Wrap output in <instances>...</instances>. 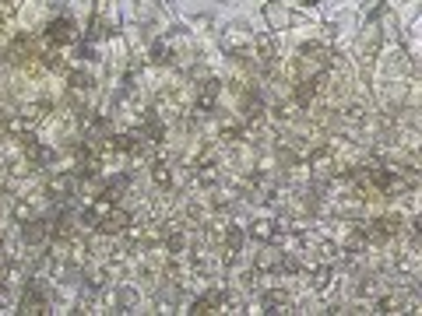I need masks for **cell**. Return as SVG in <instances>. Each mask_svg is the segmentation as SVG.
<instances>
[{
    "mask_svg": "<svg viewBox=\"0 0 422 316\" xmlns=\"http://www.w3.org/2000/svg\"><path fill=\"white\" fill-rule=\"evenodd\" d=\"M67 28H71L67 21H53V25H50V39H53V42H64V39L71 35Z\"/></svg>",
    "mask_w": 422,
    "mask_h": 316,
    "instance_id": "cell-1",
    "label": "cell"
},
{
    "mask_svg": "<svg viewBox=\"0 0 422 316\" xmlns=\"http://www.w3.org/2000/svg\"><path fill=\"white\" fill-rule=\"evenodd\" d=\"M124 221H127V215H120V211H116V215L102 218V228H106V232H116V228H124Z\"/></svg>",
    "mask_w": 422,
    "mask_h": 316,
    "instance_id": "cell-2",
    "label": "cell"
},
{
    "mask_svg": "<svg viewBox=\"0 0 422 316\" xmlns=\"http://www.w3.org/2000/svg\"><path fill=\"white\" fill-rule=\"evenodd\" d=\"M313 278H317V281H313L317 288H327V278H331V270H327V267H320V270L313 274Z\"/></svg>",
    "mask_w": 422,
    "mask_h": 316,
    "instance_id": "cell-3",
    "label": "cell"
}]
</instances>
